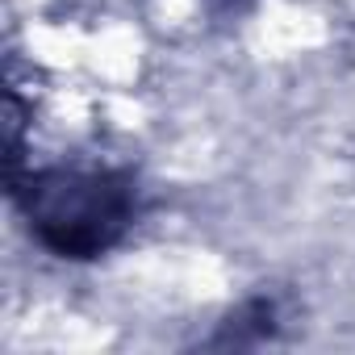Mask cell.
I'll use <instances>...</instances> for the list:
<instances>
[{
	"instance_id": "6da1fadb",
	"label": "cell",
	"mask_w": 355,
	"mask_h": 355,
	"mask_svg": "<svg viewBox=\"0 0 355 355\" xmlns=\"http://www.w3.org/2000/svg\"><path fill=\"white\" fill-rule=\"evenodd\" d=\"M34 239L63 259H96L117 247L138 214L130 175L105 167H46L13 184Z\"/></svg>"
},
{
	"instance_id": "7a4b0ae2",
	"label": "cell",
	"mask_w": 355,
	"mask_h": 355,
	"mask_svg": "<svg viewBox=\"0 0 355 355\" xmlns=\"http://www.w3.org/2000/svg\"><path fill=\"white\" fill-rule=\"evenodd\" d=\"M226 5H234V0H226Z\"/></svg>"
}]
</instances>
